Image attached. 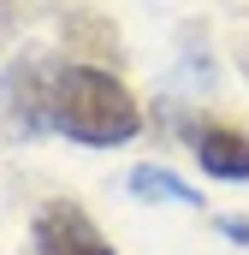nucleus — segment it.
Segmentation results:
<instances>
[{
  "instance_id": "nucleus-1",
  "label": "nucleus",
  "mask_w": 249,
  "mask_h": 255,
  "mask_svg": "<svg viewBox=\"0 0 249 255\" xmlns=\"http://www.w3.org/2000/svg\"><path fill=\"white\" fill-rule=\"evenodd\" d=\"M42 101H48V125L65 130L71 142H89V148L130 142L136 125H142L136 95L101 65H48Z\"/></svg>"
},
{
  "instance_id": "nucleus-2",
  "label": "nucleus",
  "mask_w": 249,
  "mask_h": 255,
  "mask_svg": "<svg viewBox=\"0 0 249 255\" xmlns=\"http://www.w3.org/2000/svg\"><path fill=\"white\" fill-rule=\"evenodd\" d=\"M30 244H36V255H113V244L101 238V226L77 202H48L30 220Z\"/></svg>"
},
{
  "instance_id": "nucleus-3",
  "label": "nucleus",
  "mask_w": 249,
  "mask_h": 255,
  "mask_svg": "<svg viewBox=\"0 0 249 255\" xmlns=\"http://www.w3.org/2000/svg\"><path fill=\"white\" fill-rule=\"evenodd\" d=\"M196 160L208 178H226V184H244L249 178V136L232 125H202L196 130Z\"/></svg>"
},
{
  "instance_id": "nucleus-4",
  "label": "nucleus",
  "mask_w": 249,
  "mask_h": 255,
  "mask_svg": "<svg viewBox=\"0 0 249 255\" xmlns=\"http://www.w3.org/2000/svg\"><path fill=\"white\" fill-rule=\"evenodd\" d=\"M130 190L142 196V202H178V208H202V196L190 190L178 172H166V166H136V172H130Z\"/></svg>"
},
{
  "instance_id": "nucleus-5",
  "label": "nucleus",
  "mask_w": 249,
  "mask_h": 255,
  "mask_svg": "<svg viewBox=\"0 0 249 255\" xmlns=\"http://www.w3.org/2000/svg\"><path fill=\"white\" fill-rule=\"evenodd\" d=\"M220 232H226L232 244H249V220H220Z\"/></svg>"
}]
</instances>
